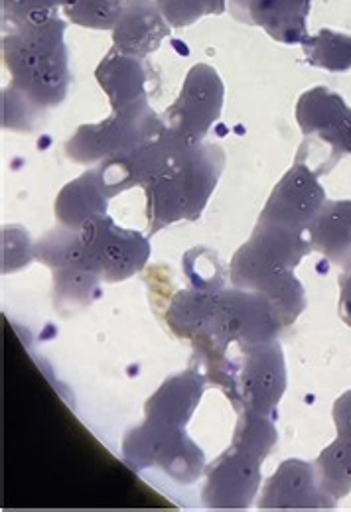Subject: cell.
<instances>
[{"mask_svg":"<svg viewBox=\"0 0 351 512\" xmlns=\"http://www.w3.org/2000/svg\"><path fill=\"white\" fill-rule=\"evenodd\" d=\"M310 251L312 245L304 233L259 219L251 239L231 260V284L267 296L279 310L284 327L292 325L306 308V292L294 268Z\"/></svg>","mask_w":351,"mask_h":512,"instance_id":"1","label":"cell"},{"mask_svg":"<svg viewBox=\"0 0 351 512\" xmlns=\"http://www.w3.org/2000/svg\"><path fill=\"white\" fill-rule=\"evenodd\" d=\"M225 166V152L211 142L186 144L174 162L148 186L146 219L148 235L178 223L198 221L215 190V184Z\"/></svg>","mask_w":351,"mask_h":512,"instance_id":"2","label":"cell"},{"mask_svg":"<svg viewBox=\"0 0 351 512\" xmlns=\"http://www.w3.org/2000/svg\"><path fill=\"white\" fill-rule=\"evenodd\" d=\"M64 30L66 24L54 18L4 38V62L12 73L8 89L24 101L38 107H56L64 101L70 81Z\"/></svg>","mask_w":351,"mask_h":512,"instance_id":"3","label":"cell"},{"mask_svg":"<svg viewBox=\"0 0 351 512\" xmlns=\"http://www.w3.org/2000/svg\"><path fill=\"white\" fill-rule=\"evenodd\" d=\"M208 381L221 386L237 412L277 418L286 390V365L277 341L229 347L206 363Z\"/></svg>","mask_w":351,"mask_h":512,"instance_id":"4","label":"cell"},{"mask_svg":"<svg viewBox=\"0 0 351 512\" xmlns=\"http://www.w3.org/2000/svg\"><path fill=\"white\" fill-rule=\"evenodd\" d=\"M282 327L281 314L267 296L243 288H223L215 296L208 329L194 339V349L206 365L229 347L277 341Z\"/></svg>","mask_w":351,"mask_h":512,"instance_id":"5","label":"cell"},{"mask_svg":"<svg viewBox=\"0 0 351 512\" xmlns=\"http://www.w3.org/2000/svg\"><path fill=\"white\" fill-rule=\"evenodd\" d=\"M123 461L135 473H160L180 485H192L202 477L206 455L184 428L144 420L127 432Z\"/></svg>","mask_w":351,"mask_h":512,"instance_id":"6","label":"cell"},{"mask_svg":"<svg viewBox=\"0 0 351 512\" xmlns=\"http://www.w3.org/2000/svg\"><path fill=\"white\" fill-rule=\"evenodd\" d=\"M34 256L50 266L54 274V294L58 310L83 308L95 302L103 290V276L91 264L77 229L58 227L44 235L34 247Z\"/></svg>","mask_w":351,"mask_h":512,"instance_id":"7","label":"cell"},{"mask_svg":"<svg viewBox=\"0 0 351 512\" xmlns=\"http://www.w3.org/2000/svg\"><path fill=\"white\" fill-rule=\"evenodd\" d=\"M164 128V121H160L148 105L113 111L103 123L79 127L68 140L66 152L79 164L109 160L133 152L156 138Z\"/></svg>","mask_w":351,"mask_h":512,"instance_id":"8","label":"cell"},{"mask_svg":"<svg viewBox=\"0 0 351 512\" xmlns=\"http://www.w3.org/2000/svg\"><path fill=\"white\" fill-rule=\"evenodd\" d=\"M81 245L103 282H123L141 272L150 256L148 239L119 227L109 215H99L77 229Z\"/></svg>","mask_w":351,"mask_h":512,"instance_id":"9","label":"cell"},{"mask_svg":"<svg viewBox=\"0 0 351 512\" xmlns=\"http://www.w3.org/2000/svg\"><path fill=\"white\" fill-rule=\"evenodd\" d=\"M225 87L210 65L190 69L180 97L166 111L164 125L190 144L204 142L221 115Z\"/></svg>","mask_w":351,"mask_h":512,"instance_id":"10","label":"cell"},{"mask_svg":"<svg viewBox=\"0 0 351 512\" xmlns=\"http://www.w3.org/2000/svg\"><path fill=\"white\" fill-rule=\"evenodd\" d=\"M324 205L326 193L318 182V174L298 158L271 193L259 219L294 233H304Z\"/></svg>","mask_w":351,"mask_h":512,"instance_id":"11","label":"cell"},{"mask_svg":"<svg viewBox=\"0 0 351 512\" xmlns=\"http://www.w3.org/2000/svg\"><path fill=\"white\" fill-rule=\"evenodd\" d=\"M265 459L229 446L210 467L204 487L208 509H247L253 505L261 485V465Z\"/></svg>","mask_w":351,"mask_h":512,"instance_id":"12","label":"cell"},{"mask_svg":"<svg viewBox=\"0 0 351 512\" xmlns=\"http://www.w3.org/2000/svg\"><path fill=\"white\" fill-rule=\"evenodd\" d=\"M296 121L304 136L332 146V164L351 154V109L338 93L326 87L306 91L296 105Z\"/></svg>","mask_w":351,"mask_h":512,"instance_id":"13","label":"cell"},{"mask_svg":"<svg viewBox=\"0 0 351 512\" xmlns=\"http://www.w3.org/2000/svg\"><path fill=\"white\" fill-rule=\"evenodd\" d=\"M336 501L320 485L316 463L302 459L284 461L267 481L259 509H334Z\"/></svg>","mask_w":351,"mask_h":512,"instance_id":"14","label":"cell"},{"mask_svg":"<svg viewBox=\"0 0 351 512\" xmlns=\"http://www.w3.org/2000/svg\"><path fill=\"white\" fill-rule=\"evenodd\" d=\"M237 20L267 30L282 44H304L308 38L310 0H231Z\"/></svg>","mask_w":351,"mask_h":512,"instance_id":"15","label":"cell"},{"mask_svg":"<svg viewBox=\"0 0 351 512\" xmlns=\"http://www.w3.org/2000/svg\"><path fill=\"white\" fill-rule=\"evenodd\" d=\"M208 377L198 369H188L170 377L144 404V416L148 422L184 428L194 416Z\"/></svg>","mask_w":351,"mask_h":512,"instance_id":"16","label":"cell"},{"mask_svg":"<svg viewBox=\"0 0 351 512\" xmlns=\"http://www.w3.org/2000/svg\"><path fill=\"white\" fill-rule=\"evenodd\" d=\"M170 34L162 12L146 0H127L119 22L113 28L115 50L142 58L154 52Z\"/></svg>","mask_w":351,"mask_h":512,"instance_id":"17","label":"cell"},{"mask_svg":"<svg viewBox=\"0 0 351 512\" xmlns=\"http://www.w3.org/2000/svg\"><path fill=\"white\" fill-rule=\"evenodd\" d=\"M113 111L142 107L146 103V71L141 58L113 50L95 71Z\"/></svg>","mask_w":351,"mask_h":512,"instance_id":"18","label":"cell"},{"mask_svg":"<svg viewBox=\"0 0 351 512\" xmlns=\"http://www.w3.org/2000/svg\"><path fill=\"white\" fill-rule=\"evenodd\" d=\"M113 195L107 190L99 170L85 172L70 182L56 199V217L60 225L81 229L99 215H107V203Z\"/></svg>","mask_w":351,"mask_h":512,"instance_id":"19","label":"cell"},{"mask_svg":"<svg viewBox=\"0 0 351 512\" xmlns=\"http://www.w3.org/2000/svg\"><path fill=\"white\" fill-rule=\"evenodd\" d=\"M312 249L351 270V201H326L308 227Z\"/></svg>","mask_w":351,"mask_h":512,"instance_id":"20","label":"cell"},{"mask_svg":"<svg viewBox=\"0 0 351 512\" xmlns=\"http://www.w3.org/2000/svg\"><path fill=\"white\" fill-rule=\"evenodd\" d=\"M215 296L217 294H208L192 286L176 292L164 312V320L174 335L192 341L200 337L210 325Z\"/></svg>","mask_w":351,"mask_h":512,"instance_id":"21","label":"cell"},{"mask_svg":"<svg viewBox=\"0 0 351 512\" xmlns=\"http://www.w3.org/2000/svg\"><path fill=\"white\" fill-rule=\"evenodd\" d=\"M316 471L324 493L336 503L344 499L351 491V448L348 442L338 438L324 449L316 459Z\"/></svg>","mask_w":351,"mask_h":512,"instance_id":"22","label":"cell"},{"mask_svg":"<svg viewBox=\"0 0 351 512\" xmlns=\"http://www.w3.org/2000/svg\"><path fill=\"white\" fill-rule=\"evenodd\" d=\"M304 54L314 67L328 71H348L351 69V36L320 30V34L304 40Z\"/></svg>","mask_w":351,"mask_h":512,"instance_id":"23","label":"cell"},{"mask_svg":"<svg viewBox=\"0 0 351 512\" xmlns=\"http://www.w3.org/2000/svg\"><path fill=\"white\" fill-rule=\"evenodd\" d=\"M277 444V428L273 416L239 412L231 446L265 459Z\"/></svg>","mask_w":351,"mask_h":512,"instance_id":"24","label":"cell"},{"mask_svg":"<svg viewBox=\"0 0 351 512\" xmlns=\"http://www.w3.org/2000/svg\"><path fill=\"white\" fill-rule=\"evenodd\" d=\"M184 272L190 286L208 294H219L223 290V270L217 255L210 249H192L184 256Z\"/></svg>","mask_w":351,"mask_h":512,"instance_id":"25","label":"cell"},{"mask_svg":"<svg viewBox=\"0 0 351 512\" xmlns=\"http://www.w3.org/2000/svg\"><path fill=\"white\" fill-rule=\"evenodd\" d=\"M125 10L123 0H79L66 8L71 22L87 28H115Z\"/></svg>","mask_w":351,"mask_h":512,"instance_id":"26","label":"cell"},{"mask_svg":"<svg viewBox=\"0 0 351 512\" xmlns=\"http://www.w3.org/2000/svg\"><path fill=\"white\" fill-rule=\"evenodd\" d=\"M156 6L174 26H188L210 14L206 0H156Z\"/></svg>","mask_w":351,"mask_h":512,"instance_id":"27","label":"cell"},{"mask_svg":"<svg viewBox=\"0 0 351 512\" xmlns=\"http://www.w3.org/2000/svg\"><path fill=\"white\" fill-rule=\"evenodd\" d=\"M334 422L338 436H350L351 434V390L346 392L338 402L334 404Z\"/></svg>","mask_w":351,"mask_h":512,"instance_id":"28","label":"cell"},{"mask_svg":"<svg viewBox=\"0 0 351 512\" xmlns=\"http://www.w3.org/2000/svg\"><path fill=\"white\" fill-rule=\"evenodd\" d=\"M340 316L351 327V270L340 278Z\"/></svg>","mask_w":351,"mask_h":512,"instance_id":"29","label":"cell"},{"mask_svg":"<svg viewBox=\"0 0 351 512\" xmlns=\"http://www.w3.org/2000/svg\"><path fill=\"white\" fill-rule=\"evenodd\" d=\"M206 4L210 8L211 14H219L225 8V0H206Z\"/></svg>","mask_w":351,"mask_h":512,"instance_id":"30","label":"cell"}]
</instances>
